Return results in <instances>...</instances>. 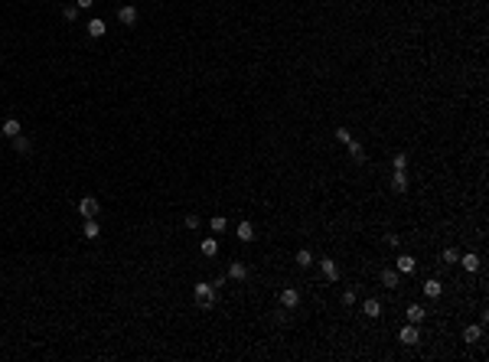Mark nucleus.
Returning <instances> with one entry per match:
<instances>
[{"label":"nucleus","mask_w":489,"mask_h":362,"mask_svg":"<svg viewBox=\"0 0 489 362\" xmlns=\"http://www.w3.org/2000/svg\"><path fill=\"white\" fill-rule=\"evenodd\" d=\"M225 277H228V281H245V277H248V268H245L241 261H232L228 271H225Z\"/></svg>","instance_id":"obj_8"},{"label":"nucleus","mask_w":489,"mask_h":362,"mask_svg":"<svg viewBox=\"0 0 489 362\" xmlns=\"http://www.w3.org/2000/svg\"><path fill=\"white\" fill-rule=\"evenodd\" d=\"M235 235H238V242H255V225L251 222H238Z\"/></svg>","instance_id":"obj_14"},{"label":"nucleus","mask_w":489,"mask_h":362,"mask_svg":"<svg viewBox=\"0 0 489 362\" xmlns=\"http://www.w3.org/2000/svg\"><path fill=\"white\" fill-rule=\"evenodd\" d=\"M209 228H212V232H225V228H228V219H225V215H212V219H209Z\"/></svg>","instance_id":"obj_24"},{"label":"nucleus","mask_w":489,"mask_h":362,"mask_svg":"<svg viewBox=\"0 0 489 362\" xmlns=\"http://www.w3.org/2000/svg\"><path fill=\"white\" fill-rule=\"evenodd\" d=\"M199 252L206 255V258H216V255H218V242H216V238H202Z\"/></svg>","instance_id":"obj_20"},{"label":"nucleus","mask_w":489,"mask_h":362,"mask_svg":"<svg viewBox=\"0 0 489 362\" xmlns=\"http://www.w3.org/2000/svg\"><path fill=\"white\" fill-rule=\"evenodd\" d=\"M62 16H65V20H69V23H72V20H75V16H78V7H75V3H69V7L62 10Z\"/></svg>","instance_id":"obj_29"},{"label":"nucleus","mask_w":489,"mask_h":362,"mask_svg":"<svg viewBox=\"0 0 489 362\" xmlns=\"http://www.w3.org/2000/svg\"><path fill=\"white\" fill-rule=\"evenodd\" d=\"M362 313L369 316V320L381 316V300H379V297H369V300H365V307H362Z\"/></svg>","instance_id":"obj_12"},{"label":"nucleus","mask_w":489,"mask_h":362,"mask_svg":"<svg viewBox=\"0 0 489 362\" xmlns=\"http://www.w3.org/2000/svg\"><path fill=\"white\" fill-rule=\"evenodd\" d=\"M391 166H395V170H404V166H408V154H395V157H391Z\"/></svg>","instance_id":"obj_26"},{"label":"nucleus","mask_w":489,"mask_h":362,"mask_svg":"<svg viewBox=\"0 0 489 362\" xmlns=\"http://www.w3.org/2000/svg\"><path fill=\"white\" fill-rule=\"evenodd\" d=\"M457 264H463V271H480V255H473V252H466V255H460V261Z\"/></svg>","instance_id":"obj_10"},{"label":"nucleus","mask_w":489,"mask_h":362,"mask_svg":"<svg viewBox=\"0 0 489 362\" xmlns=\"http://www.w3.org/2000/svg\"><path fill=\"white\" fill-rule=\"evenodd\" d=\"M346 147H349V154H352V160H356V163H365V150H362V144H359L356 137H352Z\"/></svg>","instance_id":"obj_22"},{"label":"nucleus","mask_w":489,"mask_h":362,"mask_svg":"<svg viewBox=\"0 0 489 362\" xmlns=\"http://www.w3.org/2000/svg\"><path fill=\"white\" fill-rule=\"evenodd\" d=\"M98 235H101V225H98V219H85V225H82V238H88V242H95Z\"/></svg>","instance_id":"obj_9"},{"label":"nucleus","mask_w":489,"mask_h":362,"mask_svg":"<svg viewBox=\"0 0 489 362\" xmlns=\"http://www.w3.org/2000/svg\"><path fill=\"white\" fill-rule=\"evenodd\" d=\"M352 304H356V291H342V307H352Z\"/></svg>","instance_id":"obj_28"},{"label":"nucleus","mask_w":489,"mask_h":362,"mask_svg":"<svg viewBox=\"0 0 489 362\" xmlns=\"http://www.w3.org/2000/svg\"><path fill=\"white\" fill-rule=\"evenodd\" d=\"M480 339H483V323H470V326L463 330V343L466 346H473V343H480Z\"/></svg>","instance_id":"obj_7"},{"label":"nucleus","mask_w":489,"mask_h":362,"mask_svg":"<svg viewBox=\"0 0 489 362\" xmlns=\"http://www.w3.org/2000/svg\"><path fill=\"white\" fill-rule=\"evenodd\" d=\"M183 222H186V228H199V215H196V212H189Z\"/></svg>","instance_id":"obj_30"},{"label":"nucleus","mask_w":489,"mask_h":362,"mask_svg":"<svg viewBox=\"0 0 489 362\" xmlns=\"http://www.w3.org/2000/svg\"><path fill=\"white\" fill-rule=\"evenodd\" d=\"M391 189H395V193H404V189H408V176H404V170H395V173H391Z\"/></svg>","instance_id":"obj_17"},{"label":"nucleus","mask_w":489,"mask_h":362,"mask_svg":"<svg viewBox=\"0 0 489 362\" xmlns=\"http://www.w3.org/2000/svg\"><path fill=\"white\" fill-rule=\"evenodd\" d=\"M98 212H101V203L95 196H82L78 199V215H82V219H98Z\"/></svg>","instance_id":"obj_2"},{"label":"nucleus","mask_w":489,"mask_h":362,"mask_svg":"<svg viewBox=\"0 0 489 362\" xmlns=\"http://www.w3.org/2000/svg\"><path fill=\"white\" fill-rule=\"evenodd\" d=\"M117 20H121L124 26H134V23H137V10H134V7H121V10H117Z\"/></svg>","instance_id":"obj_16"},{"label":"nucleus","mask_w":489,"mask_h":362,"mask_svg":"<svg viewBox=\"0 0 489 362\" xmlns=\"http://www.w3.org/2000/svg\"><path fill=\"white\" fill-rule=\"evenodd\" d=\"M385 245H388V248H398V245H401V238H398V235H385Z\"/></svg>","instance_id":"obj_31"},{"label":"nucleus","mask_w":489,"mask_h":362,"mask_svg":"<svg viewBox=\"0 0 489 362\" xmlns=\"http://www.w3.org/2000/svg\"><path fill=\"white\" fill-rule=\"evenodd\" d=\"M395 264H398V274H411V271H414V258H411V255H398Z\"/></svg>","instance_id":"obj_18"},{"label":"nucleus","mask_w":489,"mask_h":362,"mask_svg":"<svg viewBox=\"0 0 489 362\" xmlns=\"http://www.w3.org/2000/svg\"><path fill=\"white\" fill-rule=\"evenodd\" d=\"M398 339H401L404 346H418V343H421V330H418V323H408V326H401Z\"/></svg>","instance_id":"obj_4"},{"label":"nucleus","mask_w":489,"mask_h":362,"mask_svg":"<svg viewBox=\"0 0 489 362\" xmlns=\"http://www.w3.org/2000/svg\"><path fill=\"white\" fill-rule=\"evenodd\" d=\"M0 134H3V137H10V141H13L16 134H23V124H20V121H16V118H7V121H3V124H0Z\"/></svg>","instance_id":"obj_5"},{"label":"nucleus","mask_w":489,"mask_h":362,"mask_svg":"<svg viewBox=\"0 0 489 362\" xmlns=\"http://www.w3.org/2000/svg\"><path fill=\"white\" fill-rule=\"evenodd\" d=\"M277 300H280V307L284 310H297L300 307V291H297V287H284Z\"/></svg>","instance_id":"obj_3"},{"label":"nucleus","mask_w":489,"mask_h":362,"mask_svg":"<svg viewBox=\"0 0 489 362\" xmlns=\"http://www.w3.org/2000/svg\"><path fill=\"white\" fill-rule=\"evenodd\" d=\"M336 141H339V144H349L352 141V131H349V127H339V131H336Z\"/></svg>","instance_id":"obj_27"},{"label":"nucleus","mask_w":489,"mask_h":362,"mask_svg":"<svg viewBox=\"0 0 489 362\" xmlns=\"http://www.w3.org/2000/svg\"><path fill=\"white\" fill-rule=\"evenodd\" d=\"M440 261H443V264H457V261H460V252H457V248H443Z\"/></svg>","instance_id":"obj_25"},{"label":"nucleus","mask_w":489,"mask_h":362,"mask_svg":"<svg viewBox=\"0 0 489 362\" xmlns=\"http://www.w3.org/2000/svg\"><path fill=\"white\" fill-rule=\"evenodd\" d=\"M13 150H16V154H26V157H30V150H33V144H30V137H23V134H16V137H13Z\"/></svg>","instance_id":"obj_21"},{"label":"nucleus","mask_w":489,"mask_h":362,"mask_svg":"<svg viewBox=\"0 0 489 362\" xmlns=\"http://www.w3.org/2000/svg\"><path fill=\"white\" fill-rule=\"evenodd\" d=\"M75 7H78V10H92V7H95V0H78Z\"/></svg>","instance_id":"obj_32"},{"label":"nucleus","mask_w":489,"mask_h":362,"mask_svg":"<svg viewBox=\"0 0 489 362\" xmlns=\"http://www.w3.org/2000/svg\"><path fill=\"white\" fill-rule=\"evenodd\" d=\"M404 313H408V323H421V320L427 316V310L421 307V304H411V307L404 310Z\"/></svg>","instance_id":"obj_19"},{"label":"nucleus","mask_w":489,"mask_h":362,"mask_svg":"<svg viewBox=\"0 0 489 362\" xmlns=\"http://www.w3.org/2000/svg\"><path fill=\"white\" fill-rule=\"evenodd\" d=\"M297 264H300V268H310L313 264V252L310 248H300V252H297Z\"/></svg>","instance_id":"obj_23"},{"label":"nucleus","mask_w":489,"mask_h":362,"mask_svg":"<svg viewBox=\"0 0 489 362\" xmlns=\"http://www.w3.org/2000/svg\"><path fill=\"white\" fill-rule=\"evenodd\" d=\"M424 294H427L431 300H437V297L443 294V284L437 281V277H427V281H424Z\"/></svg>","instance_id":"obj_11"},{"label":"nucleus","mask_w":489,"mask_h":362,"mask_svg":"<svg viewBox=\"0 0 489 362\" xmlns=\"http://www.w3.org/2000/svg\"><path fill=\"white\" fill-rule=\"evenodd\" d=\"M320 271H323L326 281H339V264H336L333 258H323V261H320Z\"/></svg>","instance_id":"obj_6"},{"label":"nucleus","mask_w":489,"mask_h":362,"mask_svg":"<svg viewBox=\"0 0 489 362\" xmlns=\"http://www.w3.org/2000/svg\"><path fill=\"white\" fill-rule=\"evenodd\" d=\"M105 30H108V26H105V20H101V16L88 20V36H92V40H101V36H105Z\"/></svg>","instance_id":"obj_15"},{"label":"nucleus","mask_w":489,"mask_h":362,"mask_svg":"<svg viewBox=\"0 0 489 362\" xmlns=\"http://www.w3.org/2000/svg\"><path fill=\"white\" fill-rule=\"evenodd\" d=\"M193 300H196V307L209 310L212 304H216V287H212V284H206V281H199V284L193 287Z\"/></svg>","instance_id":"obj_1"},{"label":"nucleus","mask_w":489,"mask_h":362,"mask_svg":"<svg viewBox=\"0 0 489 362\" xmlns=\"http://www.w3.org/2000/svg\"><path fill=\"white\" fill-rule=\"evenodd\" d=\"M381 284H385V287H398V284H401V274H398V268H385L381 271Z\"/></svg>","instance_id":"obj_13"}]
</instances>
